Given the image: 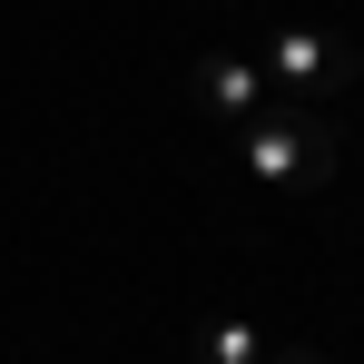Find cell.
<instances>
[{
  "label": "cell",
  "mask_w": 364,
  "mask_h": 364,
  "mask_svg": "<svg viewBox=\"0 0 364 364\" xmlns=\"http://www.w3.org/2000/svg\"><path fill=\"white\" fill-rule=\"evenodd\" d=\"M335 158H345V138L325 128L315 99H266L237 128V168L256 187H315V178H335Z\"/></svg>",
  "instance_id": "1"
},
{
  "label": "cell",
  "mask_w": 364,
  "mask_h": 364,
  "mask_svg": "<svg viewBox=\"0 0 364 364\" xmlns=\"http://www.w3.org/2000/svg\"><path fill=\"white\" fill-rule=\"evenodd\" d=\"M355 69H364V50L345 30H315V20H286L266 40V89H286V99H345Z\"/></svg>",
  "instance_id": "2"
},
{
  "label": "cell",
  "mask_w": 364,
  "mask_h": 364,
  "mask_svg": "<svg viewBox=\"0 0 364 364\" xmlns=\"http://www.w3.org/2000/svg\"><path fill=\"white\" fill-rule=\"evenodd\" d=\"M187 89H197V109H207V119H227V128H246L256 109H266V69L237 60V50H207V60L187 69Z\"/></svg>",
  "instance_id": "3"
},
{
  "label": "cell",
  "mask_w": 364,
  "mask_h": 364,
  "mask_svg": "<svg viewBox=\"0 0 364 364\" xmlns=\"http://www.w3.org/2000/svg\"><path fill=\"white\" fill-rule=\"evenodd\" d=\"M197 364H266L256 315H217V325H207V345H197Z\"/></svg>",
  "instance_id": "4"
},
{
  "label": "cell",
  "mask_w": 364,
  "mask_h": 364,
  "mask_svg": "<svg viewBox=\"0 0 364 364\" xmlns=\"http://www.w3.org/2000/svg\"><path fill=\"white\" fill-rule=\"evenodd\" d=\"M286 364H325V355H286Z\"/></svg>",
  "instance_id": "5"
}]
</instances>
